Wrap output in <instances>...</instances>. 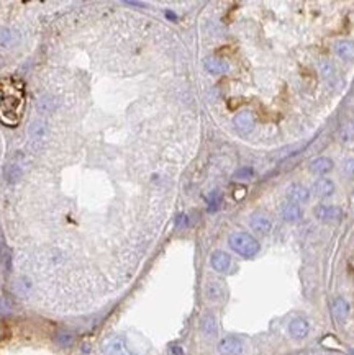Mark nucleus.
Masks as SVG:
<instances>
[{
	"instance_id": "nucleus-1",
	"label": "nucleus",
	"mask_w": 354,
	"mask_h": 355,
	"mask_svg": "<svg viewBox=\"0 0 354 355\" xmlns=\"http://www.w3.org/2000/svg\"><path fill=\"white\" fill-rule=\"evenodd\" d=\"M228 244L234 252L240 254L241 257H246V259L254 257L261 249L257 239L248 233H233L228 239Z\"/></svg>"
},
{
	"instance_id": "nucleus-16",
	"label": "nucleus",
	"mask_w": 354,
	"mask_h": 355,
	"mask_svg": "<svg viewBox=\"0 0 354 355\" xmlns=\"http://www.w3.org/2000/svg\"><path fill=\"white\" fill-rule=\"evenodd\" d=\"M58 100L51 95H43L40 97L38 101H36V108H38L40 113L48 115V113H54L58 110Z\"/></svg>"
},
{
	"instance_id": "nucleus-15",
	"label": "nucleus",
	"mask_w": 354,
	"mask_h": 355,
	"mask_svg": "<svg viewBox=\"0 0 354 355\" xmlns=\"http://www.w3.org/2000/svg\"><path fill=\"white\" fill-rule=\"evenodd\" d=\"M204 66L207 69V72L210 74H225L229 69L228 62L220 58H207L204 61Z\"/></svg>"
},
{
	"instance_id": "nucleus-4",
	"label": "nucleus",
	"mask_w": 354,
	"mask_h": 355,
	"mask_svg": "<svg viewBox=\"0 0 354 355\" xmlns=\"http://www.w3.org/2000/svg\"><path fill=\"white\" fill-rule=\"evenodd\" d=\"M315 216L323 223H336L343 218V210L334 205H320L315 208Z\"/></svg>"
},
{
	"instance_id": "nucleus-6",
	"label": "nucleus",
	"mask_w": 354,
	"mask_h": 355,
	"mask_svg": "<svg viewBox=\"0 0 354 355\" xmlns=\"http://www.w3.org/2000/svg\"><path fill=\"white\" fill-rule=\"evenodd\" d=\"M233 124H234V128H236L238 133H241V135H248V133H251L252 128H254L256 119H254V117H252L251 112H241L233 118Z\"/></svg>"
},
{
	"instance_id": "nucleus-22",
	"label": "nucleus",
	"mask_w": 354,
	"mask_h": 355,
	"mask_svg": "<svg viewBox=\"0 0 354 355\" xmlns=\"http://www.w3.org/2000/svg\"><path fill=\"white\" fill-rule=\"evenodd\" d=\"M23 175V170H21V165L17 164V162H12L10 165L7 167V182L8 183H15L21 178Z\"/></svg>"
},
{
	"instance_id": "nucleus-14",
	"label": "nucleus",
	"mask_w": 354,
	"mask_h": 355,
	"mask_svg": "<svg viewBox=\"0 0 354 355\" xmlns=\"http://www.w3.org/2000/svg\"><path fill=\"white\" fill-rule=\"evenodd\" d=\"M333 169V160L330 158H316L310 162V172L315 175H325Z\"/></svg>"
},
{
	"instance_id": "nucleus-12",
	"label": "nucleus",
	"mask_w": 354,
	"mask_h": 355,
	"mask_svg": "<svg viewBox=\"0 0 354 355\" xmlns=\"http://www.w3.org/2000/svg\"><path fill=\"white\" fill-rule=\"evenodd\" d=\"M282 218L289 221V223H295V221H298L303 216V211L300 208V205L298 203H293V201H286L282 205Z\"/></svg>"
},
{
	"instance_id": "nucleus-19",
	"label": "nucleus",
	"mask_w": 354,
	"mask_h": 355,
	"mask_svg": "<svg viewBox=\"0 0 354 355\" xmlns=\"http://www.w3.org/2000/svg\"><path fill=\"white\" fill-rule=\"evenodd\" d=\"M333 315L338 317L339 321L346 319L349 315V303L344 298H336L333 301Z\"/></svg>"
},
{
	"instance_id": "nucleus-23",
	"label": "nucleus",
	"mask_w": 354,
	"mask_h": 355,
	"mask_svg": "<svg viewBox=\"0 0 354 355\" xmlns=\"http://www.w3.org/2000/svg\"><path fill=\"white\" fill-rule=\"evenodd\" d=\"M339 136H341V141H344V142L353 141L354 139V123L344 124L341 128V131H339Z\"/></svg>"
},
{
	"instance_id": "nucleus-21",
	"label": "nucleus",
	"mask_w": 354,
	"mask_h": 355,
	"mask_svg": "<svg viewBox=\"0 0 354 355\" xmlns=\"http://www.w3.org/2000/svg\"><path fill=\"white\" fill-rule=\"evenodd\" d=\"M200 326H202V331L207 334V335H217V321H215V317L211 316V315H207L202 317V322H200Z\"/></svg>"
},
{
	"instance_id": "nucleus-29",
	"label": "nucleus",
	"mask_w": 354,
	"mask_h": 355,
	"mask_svg": "<svg viewBox=\"0 0 354 355\" xmlns=\"http://www.w3.org/2000/svg\"><path fill=\"white\" fill-rule=\"evenodd\" d=\"M0 66H2V59H0Z\"/></svg>"
},
{
	"instance_id": "nucleus-11",
	"label": "nucleus",
	"mask_w": 354,
	"mask_h": 355,
	"mask_svg": "<svg viewBox=\"0 0 354 355\" xmlns=\"http://www.w3.org/2000/svg\"><path fill=\"white\" fill-rule=\"evenodd\" d=\"M312 190H313L315 195L320 197V198L332 197L334 193V182L332 180V178L321 177L313 183V188H312Z\"/></svg>"
},
{
	"instance_id": "nucleus-10",
	"label": "nucleus",
	"mask_w": 354,
	"mask_h": 355,
	"mask_svg": "<svg viewBox=\"0 0 354 355\" xmlns=\"http://www.w3.org/2000/svg\"><path fill=\"white\" fill-rule=\"evenodd\" d=\"M251 228L252 231L259 234H268L272 229V221H271L264 213H254L251 216Z\"/></svg>"
},
{
	"instance_id": "nucleus-25",
	"label": "nucleus",
	"mask_w": 354,
	"mask_h": 355,
	"mask_svg": "<svg viewBox=\"0 0 354 355\" xmlns=\"http://www.w3.org/2000/svg\"><path fill=\"white\" fill-rule=\"evenodd\" d=\"M252 174H254L252 167H241V169H238L236 172H234L233 177L236 178V180H248V178L252 177Z\"/></svg>"
},
{
	"instance_id": "nucleus-2",
	"label": "nucleus",
	"mask_w": 354,
	"mask_h": 355,
	"mask_svg": "<svg viewBox=\"0 0 354 355\" xmlns=\"http://www.w3.org/2000/svg\"><path fill=\"white\" fill-rule=\"evenodd\" d=\"M104 355H136L123 335H115L104 345Z\"/></svg>"
},
{
	"instance_id": "nucleus-26",
	"label": "nucleus",
	"mask_w": 354,
	"mask_h": 355,
	"mask_svg": "<svg viewBox=\"0 0 354 355\" xmlns=\"http://www.w3.org/2000/svg\"><path fill=\"white\" fill-rule=\"evenodd\" d=\"M220 206V195L218 192H211V195L208 197V211H217Z\"/></svg>"
},
{
	"instance_id": "nucleus-28",
	"label": "nucleus",
	"mask_w": 354,
	"mask_h": 355,
	"mask_svg": "<svg viewBox=\"0 0 354 355\" xmlns=\"http://www.w3.org/2000/svg\"><path fill=\"white\" fill-rule=\"evenodd\" d=\"M166 15H167L169 18H172V20H176V15H174V13H171V12H166Z\"/></svg>"
},
{
	"instance_id": "nucleus-9",
	"label": "nucleus",
	"mask_w": 354,
	"mask_h": 355,
	"mask_svg": "<svg viewBox=\"0 0 354 355\" xmlns=\"http://www.w3.org/2000/svg\"><path fill=\"white\" fill-rule=\"evenodd\" d=\"M309 331H310V326H309V321L303 319V317H295V319L291 321V324H289V333L293 339H303L309 335Z\"/></svg>"
},
{
	"instance_id": "nucleus-8",
	"label": "nucleus",
	"mask_w": 354,
	"mask_h": 355,
	"mask_svg": "<svg viewBox=\"0 0 354 355\" xmlns=\"http://www.w3.org/2000/svg\"><path fill=\"white\" fill-rule=\"evenodd\" d=\"M287 198L289 201L293 203H307L310 200V190L307 187L300 185V183H292L287 188Z\"/></svg>"
},
{
	"instance_id": "nucleus-17",
	"label": "nucleus",
	"mask_w": 354,
	"mask_h": 355,
	"mask_svg": "<svg viewBox=\"0 0 354 355\" xmlns=\"http://www.w3.org/2000/svg\"><path fill=\"white\" fill-rule=\"evenodd\" d=\"M18 39H20L18 33L10 28H3L0 31V46H3V48H12L18 43Z\"/></svg>"
},
{
	"instance_id": "nucleus-24",
	"label": "nucleus",
	"mask_w": 354,
	"mask_h": 355,
	"mask_svg": "<svg viewBox=\"0 0 354 355\" xmlns=\"http://www.w3.org/2000/svg\"><path fill=\"white\" fill-rule=\"evenodd\" d=\"M56 342L61 345V347H69L72 344V334L67 333V331H61V333L56 334Z\"/></svg>"
},
{
	"instance_id": "nucleus-7",
	"label": "nucleus",
	"mask_w": 354,
	"mask_h": 355,
	"mask_svg": "<svg viewBox=\"0 0 354 355\" xmlns=\"http://www.w3.org/2000/svg\"><path fill=\"white\" fill-rule=\"evenodd\" d=\"M210 264L213 267V270L225 274V272H228L229 265H231V257L225 251H215L210 257Z\"/></svg>"
},
{
	"instance_id": "nucleus-5",
	"label": "nucleus",
	"mask_w": 354,
	"mask_h": 355,
	"mask_svg": "<svg viewBox=\"0 0 354 355\" xmlns=\"http://www.w3.org/2000/svg\"><path fill=\"white\" fill-rule=\"evenodd\" d=\"M217 349L220 355H241L245 344L238 337H225L218 342Z\"/></svg>"
},
{
	"instance_id": "nucleus-20",
	"label": "nucleus",
	"mask_w": 354,
	"mask_h": 355,
	"mask_svg": "<svg viewBox=\"0 0 354 355\" xmlns=\"http://www.w3.org/2000/svg\"><path fill=\"white\" fill-rule=\"evenodd\" d=\"M318 67H320L321 76H323L328 82H334L338 79V71H336V67H334L333 62H330V61H326V59H323V61L320 62Z\"/></svg>"
},
{
	"instance_id": "nucleus-13",
	"label": "nucleus",
	"mask_w": 354,
	"mask_h": 355,
	"mask_svg": "<svg viewBox=\"0 0 354 355\" xmlns=\"http://www.w3.org/2000/svg\"><path fill=\"white\" fill-rule=\"evenodd\" d=\"M334 53L338 54V58H341L343 61H354V41L351 39H341L334 44Z\"/></svg>"
},
{
	"instance_id": "nucleus-3",
	"label": "nucleus",
	"mask_w": 354,
	"mask_h": 355,
	"mask_svg": "<svg viewBox=\"0 0 354 355\" xmlns=\"http://www.w3.org/2000/svg\"><path fill=\"white\" fill-rule=\"evenodd\" d=\"M48 135H49L48 123H46L44 119L38 118V119H33V121L30 123L28 136H30V139L35 146L43 144V142L48 139Z\"/></svg>"
},
{
	"instance_id": "nucleus-18",
	"label": "nucleus",
	"mask_w": 354,
	"mask_h": 355,
	"mask_svg": "<svg viewBox=\"0 0 354 355\" xmlns=\"http://www.w3.org/2000/svg\"><path fill=\"white\" fill-rule=\"evenodd\" d=\"M223 287L218 282H210L205 285V296L211 299V301H218V299L223 298Z\"/></svg>"
},
{
	"instance_id": "nucleus-27",
	"label": "nucleus",
	"mask_w": 354,
	"mask_h": 355,
	"mask_svg": "<svg viewBox=\"0 0 354 355\" xmlns=\"http://www.w3.org/2000/svg\"><path fill=\"white\" fill-rule=\"evenodd\" d=\"M343 172L346 177L349 178H354V159H346L344 160V165H343Z\"/></svg>"
}]
</instances>
